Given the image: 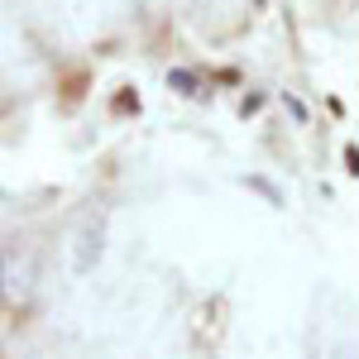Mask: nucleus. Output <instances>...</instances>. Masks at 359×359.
<instances>
[{"instance_id":"1","label":"nucleus","mask_w":359,"mask_h":359,"mask_svg":"<svg viewBox=\"0 0 359 359\" xmlns=\"http://www.w3.org/2000/svg\"><path fill=\"white\" fill-rule=\"evenodd\" d=\"M345 163H350V172H359V149H345Z\"/></svg>"}]
</instances>
